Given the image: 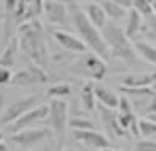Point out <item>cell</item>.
<instances>
[{"label":"cell","mask_w":156,"mask_h":151,"mask_svg":"<svg viewBox=\"0 0 156 151\" xmlns=\"http://www.w3.org/2000/svg\"><path fill=\"white\" fill-rule=\"evenodd\" d=\"M153 89H154V91H156V82H154V84H153Z\"/></svg>","instance_id":"obj_39"},{"label":"cell","mask_w":156,"mask_h":151,"mask_svg":"<svg viewBox=\"0 0 156 151\" xmlns=\"http://www.w3.org/2000/svg\"><path fill=\"white\" fill-rule=\"evenodd\" d=\"M99 113H101V119H102V124H104L106 133L111 138H122L128 134L126 129L121 126V123H119V116L116 109L99 104Z\"/></svg>","instance_id":"obj_13"},{"label":"cell","mask_w":156,"mask_h":151,"mask_svg":"<svg viewBox=\"0 0 156 151\" xmlns=\"http://www.w3.org/2000/svg\"><path fill=\"white\" fill-rule=\"evenodd\" d=\"M19 29V44L20 50L32 60L34 64L42 67H47L49 64V49L45 44V34L42 29V23L37 19L27 20L20 23Z\"/></svg>","instance_id":"obj_2"},{"label":"cell","mask_w":156,"mask_h":151,"mask_svg":"<svg viewBox=\"0 0 156 151\" xmlns=\"http://www.w3.org/2000/svg\"><path fill=\"white\" fill-rule=\"evenodd\" d=\"M44 2L45 0H32V7H34V13L35 17L44 13Z\"/></svg>","instance_id":"obj_29"},{"label":"cell","mask_w":156,"mask_h":151,"mask_svg":"<svg viewBox=\"0 0 156 151\" xmlns=\"http://www.w3.org/2000/svg\"><path fill=\"white\" fill-rule=\"evenodd\" d=\"M101 32L109 50H111V56H114L116 59L122 60L124 64H129V66L138 62L139 54L136 52L134 44H131V39L126 35L124 29L118 25V22H112V20L108 22L101 29Z\"/></svg>","instance_id":"obj_3"},{"label":"cell","mask_w":156,"mask_h":151,"mask_svg":"<svg viewBox=\"0 0 156 151\" xmlns=\"http://www.w3.org/2000/svg\"><path fill=\"white\" fill-rule=\"evenodd\" d=\"M52 134L54 133L47 128H25V129L10 134V143L22 149H32L42 141L52 138Z\"/></svg>","instance_id":"obj_6"},{"label":"cell","mask_w":156,"mask_h":151,"mask_svg":"<svg viewBox=\"0 0 156 151\" xmlns=\"http://www.w3.org/2000/svg\"><path fill=\"white\" fill-rule=\"evenodd\" d=\"M138 128H139V136H144V138L156 136V123L149 117L143 116L138 121Z\"/></svg>","instance_id":"obj_24"},{"label":"cell","mask_w":156,"mask_h":151,"mask_svg":"<svg viewBox=\"0 0 156 151\" xmlns=\"http://www.w3.org/2000/svg\"><path fill=\"white\" fill-rule=\"evenodd\" d=\"M47 117H49V104H37V106L32 107L30 111L22 114L17 121L7 124L5 129H7V133L14 134L20 129H25V128H34L37 123H42V121L47 119Z\"/></svg>","instance_id":"obj_8"},{"label":"cell","mask_w":156,"mask_h":151,"mask_svg":"<svg viewBox=\"0 0 156 151\" xmlns=\"http://www.w3.org/2000/svg\"><path fill=\"white\" fill-rule=\"evenodd\" d=\"M138 39L156 44V13H151V15L144 17V22H143V27H141V32H139Z\"/></svg>","instance_id":"obj_21"},{"label":"cell","mask_w":156,"mask_h":151,"mask_svg":"<svg viewBox=\"0 0 156 151\" xmlns=\"http://www.w3.org/2000/svg\"><path fill=\"white\" fill-rule=\"evenodd\" d=\"M134 47H136V52L139 54L141 59H144L146 62L156 66V44H151V42H148V40L138 39L134 42Z\"/></svg>","instance_id":"obj_20"},{"label":"cell","mask_w":156,"mask_h":151,"mask_svg":"<svg viewBox=\"0 0 156 151\" xmlns=\"http://www.w3.org/2000/svg\"><path fill=\"white\" fill-rule=\"evenodd\" d=\"M77 2H79V0H77ZM84 2H99V3H101L102 0H84Z\"/></svg>","instance_id":"obj_36"},{"label":"cell","mask_w":156,"mask_h":151,"mask_svg":"<svg viewBox=\"0 0 156 151\" xmlns=\"http://www.w3.org/2000/svg\"><path fill=\"white\" fill-rule=\"evenodd\" d=\"M114 2H118L119 5L126 7V9H133V0H114Z\"/></svg>","instance_id":"obj_30"},{"label":"cell","mask_w":156,"mask_h":151,"mask_svg":"<svg viewBox=\"0 0 156 151\" xmlns=\"http://www.w3.org/2000/svg\"><path fill=\"white\" fill-rule=\"evenodd\" d=\"M74 139L79 141L81 144L91 148V149H104V148L111 146V139L106 134L99 133L98 129H81V131H74Z\"/></svg>","instance_id":"obj_12"},{"label":"cell","mask_w":156,"mask_h":151,"mask_svg":"<svg viewBox=\"0 0 156 151\" xmlns=\"http://www.w3.org/2000/svg\"><path fill=\"white\" fill-rule=\"evenodd\" d=\"M149 2H151V5H153V12L156 13V0H149Z\"/></svg>","instance_id":"obj_33"},{"label":"cell","mask_w":156,"mask_h":151,"mask_svg":"<svg viewBox=\"0 0 156 151\" xmlns=\"http://www.w3.org/2000/svg\"><path fill=\"white\" fill-rule=\"evenodd\" d=\"M0 151H15V149L10 148V144H7L5 141H2V143H0Z\"/></svg>","instance_id":"obj_31"},{"label":"cell","mask_w":156,"mask_h":151,"mask_svg":"<svg viewBox=\"0 0 156 151\" xmlns=\"http://www.w3.org/2000/svg\"><path fill=\"white\" fill-rule=\"evenodd\" d=\"M62 151H74V149H71V148H67V149H62Z\"/></svg>","instance_id":"obj_38"},{"label":"cell","mask_w":156,"mask_h":151,"mask_svg":"<svg viewBox=\"0 0 156 151\" xmlns=\"http://www.w3.org/2000/svg\"><path fill=\"white\" fill-rule=\"evenodd\" d=\"M101 5L104 7L106 13H108V19L112 20V22H121V20H124L126 17H128V10L129 9L119 5V3L114 2V0H102Z\"/></svg>","instance_id":"obj_19"},{"label":"cell","mask_w":156,"mask_h":151,"mask_svg":"<svg viewBox=\"0 0 156 151\" xmlns=\"http://www.w3.org/2000/svg\"><path fill=\"white\" fill-rule=\"evenodd\" d=\"M84 12H86V15H87V19L91 20L98 29H102V27L109 22L108 13H106L104 7H102L99 2H87Z\"/></svg>","instance_id":"obj_16"},{"label":"cell","mask_w":156,"mask_h":151,"mask_svg":"<svg viewBox=\"0 0 156 151\" xmlns=\"http://www.w3.org/2000/svg\"><path fill=\"white\" fill-rule=\"evenodd\" d=\"M52 39H54L62 49H66L71 54H84L86 49H87V45L84 44V40H82L81 37L74 35V34H71L66 29L52 30Z\"/></svg>","instance_id":"obj_11"},{"label":"cell","mask_w":156,"mask_h":151,"mask_svg":"<svg viewBox=\"0 0 156 151\" xmlns=\"http://www.w3.org/2000/svg\"><path fill=\"white\" fill-rule=\"evenodd\" d=\"M71 92H72L71 84H67V82H59V84H55V86L49 87L47 92H45V96H47L49 99H54V97H61V99H64V97L71 96Z\"/></svg>","instance_id":"obj_23"},{"label":"cell","mask_w":156,"mask_h":151,"mask_svg":"<svg viewBox=\"0 0 156 151\" xmlns=\"http://www.w3.org/2000/svg\"><path fill=\"white\" fill-rule=\"evenodd\" d=\"M101 151H118V149H112V148L109 146V148H104V149H101Z\"/></svg>","instance_id":"obj_34"},{"label":"cell","mask_w":156,"mask_h":151,"mask_svg":"<svg viewBox=\"0 0 156 151\" xmlns=\"http://www.w3.org/2000/svg\"><path fill=\"white\" fill-rule=\"evenodd\" d=\"M69 128L72 131H81V129H96L94 123L87 117H71L69 119Z\"/></svg>","instance_id":"obj_25"},{"label":"cell","mask_w":156,"mask_h":151,"mask_svg":"<svg viewBox=\"0 0 156 151\" xmlns=\"http://www.w3.org/2000/svg\"><path fill=\"white\" fill-rule=\"evenodd\" d=\"M0 52H2V49H0Z\"/></svg>","instance_id":"obj_40"},{"label":"cell","mask_w":156,"mask_h":151,"mask_svg":"<svg viewBox=\"0 0 156 151\" xmlns=\"http://www.w3.org/2000/svg\"><path fill=\"white\" fill-rule=\"evenodd\" d=\"M39 101H41V96L32 94V96L22 97V99H19V101H15V102L9 104V106L5 107L4 114L0 116V124H2V126H7V124L17 121L22 114H25L27 111H30L32 107L37 106Z\"/></svg>","instance_id":"obj_10"},{"label":"cell","mask_w":156,"mask_h":151,"mask_svg":"<svg viewBox=\"0 0 156 151\" xmlns=\"http://www.w3.org/2000/svg\"><path fill=\"white\" fill-rule=\"evenodd\" d=\"M69 5V12H71V22L74 30L77 32V35L84 40V44L87 45V49H91L92 52L99 54L101 57H104L106 60L111 57V50H109L108 44H106L104 37H102L101 29L94 25L91 20L87 19L86 12L77 5V0H66Z\"/></svg>","instance_id":"obj_1"},{"label":"cell","mask_w":156,"mask_h":151,"mask_svg":"<svg viewBox=\"0 0 156 151\" xmlns=\"http://www.w3.org/2000/svg\"><path fill=\"white\" fill-rule=\"evenodd\" d=\"M96 92H94V82H86L81 89V106L86 111H94L96 109Z\"/></svg>","instance_id":"obj_22"},{"label":"cell","mask_w":156,"mask_h":151,"mask_svg":"<svg viewBox=\"0 0 156 151\" xmlns=\"http://www.w3.org/2000/svg\"><path fill=\"white\" fill-rule=\"evenodd\" d=\"M143 22H144V17H143L136 9H129V10H128L124 32H126V35H128L131 40H136V39L139 37V32H141Z\"/></svg>","instance_id":"obj_15"},{"label":"cell","mask_w":156,"mask_h":151,"mask_svg":"<svg viewBox=\"0 0 156 151\" xmlns=\"http://www.w3.org/2000/svg\"><path fill=\"white\" fill-rule=\"evenodd\" d=\"M146 117H149V119H153V121L156 123V111H154V113H151V114H148Z\"/></svg>","instance_id":"obj_32"},{"label":"cell","mask_w":156,"mask_h":151,"mask_svg":"<svg viewBox=\"0 0 156 151\" xmlns=\"http://www.w3.org/2000/svg\"><path fill=\"white\" fill-rule=\"evenodd\" d=\"M156 82V70L153 72H129L119 77V84L124 87H148Z\"/></svg>","instance_id":"obj_14"},{"label":"cell","mask_w":156,"mask_h":151,"mask_svg":"<svg viewBox=\"0 0 156 151\" xmlns=\"http://www.w3.org/2000/svg\"><path fill=\"white\" fill-rule=\"evenodd\" d=\"M47 81H49V76L45 72V67L32 62L25 69H20L19 72H15L12 76L10 84L19 87H29V86H34V84H44Z\"/></svg>","instance_id":"obj_9"},{"label":"cell","mask_w":156,"mask_h":151,"mask_svg":"<svg viewBox=\"0 0 156 151\" xmlns=\"http://www.w3.org/2000/svg\"><path fill=\"white\" fill-rule=\"evenodd\" d=\"M69 70L76 76L86 77V79L102 81L108 74V64H106L104 57L91 50V52L81 54V57L72 66H69Z\"/></svg>","instance_id":"obj_4"},{"label":"cell","mask_w":156,"mask_h":151,"mask_svg":"<svg viewBox=\"0 0 156 151\" xmlns=\"http://www.w3.org/2000/svg\"><path fill=\"white\" fill-rule=\"evenodd\" d=\"M49 124L57 141V148H62L66 141V131L69 128V104L61 97H54L49 102Z\"/></svg>","instance_id":"obj_5"},{"label":"cell","mask_w":156,"mask_h":151,"mask_svg":"<svg viewBox=\"0 0 156 151\" xmlns=\"http://www.w3.org/2000/svg\"><path fill=\"white\" fill-rule=\"evenodd\" d=\"M12 76H14V74H12L10 67H5V66H2V64H0V86L10 84Z\"/></svg>","instance_id":"obj_28"},{"label":"cell","mask_w":156,"mask_h":151,"mask_svg":"<svg viewBox=\"0 0 156 151\" xmlns=\"http://www.w3.org/2000/svg\"><path fill=\"white\" fill-rule=\"evenodd\" d=\"M44 15L51 25L61 27V29H66V30L72 25L67 2H62V0H45Z\"/></svg>","instance_id":"obj_7"},{"label":"cell","mask_w":156,"mask_h":151,"mask_svg":"<svg viewBox=\"0 0 156 151\" xmlns=\"http://www.w3.org/2000/svg\"><path fill=\"white\" fill-rule=\"evenodd\" d=\"M133 151H156V141L149 139V138L139 139V141H136Z\"/></svg>","instance_id":"obj_27"},{"label":"cell","mask_w":156,"mask_h":151,"mask_svg":"<svg viewBox=\"0 0 156 151\" xmlns=\"http://www.w3.org/2000/svg\"><path fill=\"white\" fill-rule=\"evenodd\" d=\"M94 92H96V97H98L99 104L102 106H108V107H112V109H118V104H119V96L111 91L109 87L102 86V84H94Z\"/></svg>","instance_id":"obj_17"},{"label":"cell","mask_w":156,"mask_h":151,"mask_svg":"<svg viewBox=\"0 0 156 151\" xmlns=\"http://www.w3.org/2000/svg\"><path fill=\"white\" fill-rule=\"evenodd\" d=\"M19 49H20L19 39H10L9 44L2 49V52H0V64L5 66V67H14L15 60H17Z\"/></svg>","instance_id":"obj_18"},{"label":"cell","mask_w":156,"mask_h":151,"mask_svg":"<svg viewBox=\"0 0 156 151\" xmlns=\"http://www.w3.org/2000/svg\"><path fill=\"white\" fill-rule=\"evenodd\" d=\"M2 141H4V134L0 133V143H2Z\"/></svg>","instance_id":"obj_37"},{"label":"cell","mask_w":156,"mask_h":151,"mask_svg":"<svg viewBox=\"0 0 156 151\" xmlns=\"http://www.w3.org/2000/svg\"><path fill=\"white\" fill-rule=\"evenodd\" d=\"M29 151H49L47 148H42V149H29Z\"/></svg>","instance_id":"obj_35"},{"label":"cell","mask_w":156,"mask_h":151,"mask_svg":"<svg viewBox=\"0 0 156 151\" xmlns=\"http://www.w3.org/2000/svg\"><path fill=\"white\" fill-rule=\"evenodd\" d=\"M133 9H136L143 17H148V15H151V13H154L153 12V5H151L149 0H133Z\"/></svg>","instance_id":"obj_26"}]
</instances>
